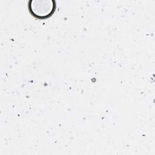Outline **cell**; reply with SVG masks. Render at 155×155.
<instances>
[{"instance_id": "6da1fadb", "label": "cell", "mask_w": 155, "mask_h": 155, "mask_svg": "<svg viewBox=\"0 0 155 155\" xmlns=\"http://www.w3.org/2000/svg\"><path fill=\"white\" fill-rule=\"evenodd\" d=\"M30 12L38 18H46L53 13L55 8L54 2L51 0H32L29 2Z\"/></svg>"}]
</instances>
